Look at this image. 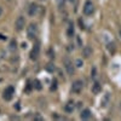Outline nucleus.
<instances>
[{
  "label": "nucleus",
  "mask_w": 121,
  "mask_h": 121,
  "mask_svg": "<svg viewBox=\"0 0 121 121\" xmlns=\"http://www.w3.org/2000/svg\"><path fill=\"white\" fill-rule=\"evenodd\" d=\"M38 35V26L35 23H30L27 28V36L29 40H34Z\"/></svg>",
  "instance_id": "f257e3e1"
},
{
  "label": "nucleus",
  "mask_w": 121,
  "mask_h": 121,
  "mask_svg": "<svg viewBox=\"0 0 121 121\" xmlns=\"http://www.w3.org/2000/svg\"><path fill=\"white\" fill-rule=\"evenodd\" d=\"M82 11H84V15H86V16L93 15V12H95V5L92 4V1H90V0H86V3H85V5H84Z\"/></svg>",
  "instance_id": "f03ea898"
},
{
  "label": "nucleus",
  "mask_w": 121,
  "mask_h": 121,
  "mask_svg": "<svg viewBox=\"0 0 121 121\" xmlns=\"http://www.w3.org/2000/svg\"><path fill=\"white\" fill-rule=\"evenodd\" d=\"M82 87H84V82L81 80H76V81H74L73 85H72V92L73 93H80L82 91Z\"/></svg>",
  "instance_id": "7ed1b4c3"
},
{
  "label": "nucleus",
  "mask_w": 121,
  "mask_h": 121,
  "mask_svg": "<svg viewBox=\"0 0 121 121\" xmlns=\"http://www.w3.org/2000/svg\"><path fill=\"white\" fill-rule=\"evenodd\" d=\"M13 95H15V88H13L12 86H9V87H6V88H5L3 97H4V99H5V100H11V99H12V97H13Z\"/></svg>",
  "instance_id": "20e7f679"
},
{
  "label": "nucleus",
  "mask_w": 121,
  "mask_h": 121,
  "mask_svg": "<svg viewBox=\"0 0 121 121\" xmlns=\"http://www.w3.org/2000/svg\"><path fill=\"white\" fill-rule=\"evenodd\" d=\"M24 26H26V19L23 16H19L17 19H16V22H15V27H16V30L17 32H21V30L24 29Z\"/></svg>",
  "instance_id": "39448f33"
},
{
  "label": "nucleus",
  "mask_w": 121,
  "mask_h": 121,
  "mask_svg": "<svg viewBox=\"0 0 121 121\" xmlns=\"http://www.w3.org/2000/svg\"><path fill=\"white\" fill-rule=\"evenodd\" d=\"M64 68H65L67 73H68L69 75H73V73H74V67H73V62H72L69 58H65V59H64Z\"/></svg>",
  "instance_id": "423d86ee"
},
{
  "label": "nucleus",
  "mask_w": 121,
  "mask_h": 121,
  "mask_svg": "<svg viewBox=\"0 0 121 121\" xmlns=\"http://www.w3.org/2000/svg\"><path fill=\"white\" fill-rule=\"evenodd\" d=\"M39 55H40V44L36 43V44L34 45V47L32 48V52H30V58L35 60V59H38Z\"/></svg>",
  "instance_id": "0eeeda50"
},
{
  "label": "nucleus",
  "mask_w": 121,
  "mask_h": 121,
  "mask_svg": "<svg viewBox=\"0 0 121 121\" xmlns=\"http://www.w3.org/2000/svg\"><path fill=\"white\" fill-rule=\"evenodd\" d=\"M38 5L35 4V3H33V4H30L29 5V9H28V13H29V16H35L36 15V12H38Z\"/></svg>",
  "instance_id": "6e6552de"
},
{
  "label": "nucleus",
  "mask_w": 121,
  "mask_h": 121,
  "mask_svg": "<svg viewBox=\"0 0 121 121\" xmlns=\"http://www.w3.org/2000/svg\"><path fill=\"white\" fill-rule=\"evenodd\" d=\"M91 116H92V114H91L90 109H85V110H82L81 114H80V117H81L82 120H88V119H91Z\"/></svg>",
  "instance_id": "1a4fd4ad"
},
{
  "label": "nucleus",
  "mask_w": 121,
  "mask_h": 121,
  "mask_svg": "<svg viewBox=\"0 0 121 121\" xmlns=\"http://www.w3.org/2000/svg\"><path fill=\"white\" fill-rule=\"evenodd\" d=\"M109 99H110V95L109 93H105L104 96H103V98H102V100H100V107H107L108 105V103H109Z\"/></svg>",
  "instance_id": "9d476101"
},
{
  "label": "nucleus",
  "mask_w": 121,
  "mask_h": 121,
  "mask_svg": "<svg viewBox=\"0 0 121 121\" xmlns=\"http://www.w3.org/2000/svg\"><path fill=\"white\" fill-rule=\"evenodd\" d=\"M100 90H102V86H100L99 82H95L92 85V93L93 95H98L100 92Z\"/></svg>",
  "instance_id": "9b49d317"
},
{
  "label": "nucleus",
  "mask_w": 121,
  "mask_h": 121,
  "mask_svg": "<svg viewBox=\"0 0 121 121\" xmlns=\"http://www.w3.org/2000/svg\"><path fill=\"white\" fill-rule=\"evenodd\" d=\"M91 55H92V48H91L90 46H85L84 50H82V56L85 58H88Z\"/></svg>",
  "instance_id": "f8f14e48"
},
{
  "label": "nucleus",
  "mask_w": 121,
  "mask_h": 121,
  "mask_svg": "<svg viewBox=\"0 0 121 121\" xmlns=\"http://www.w3.org/2000/svg\"><path fill=\"white\" fill-rule=\"evenodd\" d=\"M64 109H65L67 113H72L73 110H74V103H73V102H68V103L65 104Z\"/></svg>",
  "instance_id": "ddd939ff"
},
{
  "label": "nucleus",
  "mask_w": 121,
  "mask_h": 121,
  "mask_svg": "<svg viewBox=\"0 0 121 121\" xmlns=\"http://www.w3.org/2000/svg\"><path fill=\"white\" fill-rule=\"evenodd\" d=\"M67 35H68L69 38H72V36L74 35V26H73V24H69L68 30H67Z\"/></svg>",
  "instance_id": "4468645a"
},
{
  "label": "nucleus",
  "mask_w": 121,
  "mask_h": 121,
  "mask_svg": "<svg viewBox=\"0 0 121 121\" xmlns=\"http://www.w3.org/2000/svg\"><path fill=\"white\" fill-rule=\"evenodd\" d=\"M108 50H109V52L114 53L115 52V44H109L108 45Z\"/></svg>",
  "instance_id": "2eb2a0df"
},
{
  "label": "nucleus",
  "mask_w": 121,
  "mask_h": 121,
  "mask_svg": "<svg viewBox=\"0 0 121 121\" xmlns=\"http://www.w3.org/2000/svg\"><path fill=\"white\" fill-rule=\"evenodd\" d=\"M96 73H97V69L93 67V68H92V72H91V76H92V78H96Z\"/></svg>",
  "instance_id": "dca6fc26"
},
{
  "label": "nucleus",
  "mask_w": 121,
  "mask_h": 121,
  "mask_svg": "<svg viewBox=\"0 0 121 121\" xmlns=\"http://www.w3.org/2000/svg\"><path fill=\"white\" fill-rule=\"evenodd\" d=\"M79 24H80V28L81 29H85V24H84V22L81 21V19H79Z\"/></svg>",
  "instance_id": "f3484780"
},
{
  "label": "nucleus",
  "mask_w": 121,
  "mask_h": 121,
  "mask_svg": "<svg viewBox=\"0 0 121 121\" xmlns=\"http://www.w3.org/2000/svg\"><path fill=\"white\" fill-rule=\"evenodd\" d=\"M35 87H36L38 90H40V88H41V86H40V82L38 81V80H35Z\"/></svg>",
  "instance_id": "a211bd4d"
},
{
  "label": "nucleus",
  "mask_w": 121,
  "mask_h": 121,
  "mask_svg": "<svg viewBox=\"0 0 121 121\" xmlns=\"http://www.w3.org/2000/svg\"><path fill=\"white\" fill-rule=\"evenodd\" d=\"M52 85H53V86L51 87V90H56V87H57V86H56V85H57V81H56V80H53V82H52Z\"/></svg>",
  "instance_id": "6ab92c4d"
},
{
  "label": "nucleus",
  "mask_w": 121,
  "mask_h": 121,
  "mask_svg": "<svg viewBox=\"0 0 121 121\" xmlns=\"http://www.w3.org/2000/svg\"><path fill=\"white\" fill-rule=\"evenodd\" d=\"M76 64H78V67H81V60H76Z\"/></svg>",
  "instance_id": "aec40b11"
},
{
  "label": "nucleus",
  "mask_w": 121,
  "mask_h": 121,
  "mask_svg": "<svg viewBox=\"0 0 121 121\" xmlns=\"http://www.w3.org/2000/svg\"><path fill=\"white\" fill-rule=\"evenodd\" d=\"M119 35H120V38H121V27L119 28Z\"/></svg>",
  "instance_id": "412c9836"
},
{
  "label": "nucleus",
  "mask_w": 121,
  "mask_h": 121,
  "mask_svg": "<svg viewBox=\"0 0 121 121\" xmlns=\"http://www.w3.org/2000/svg\"><path fill=\"white\" fill-rule=\"evenodd\" d=\"M0 39H5V38H4L3 35H0Z\"/></svg>",
  "instance_id": "4be33fe9"
},
{
  "label": "nucleus",
  "mask_w": 121,
  "mask_h": 121,
  "mask_svg": "<svg viewBox=\"0 0 121 121\" xmlns=\"http://www.w3.org/2000/svg\"><path fill=\"white\" fill-rule=\"evenodd\" d=\"M6 1H12V0H6Z\"/></svg>",
  "instance_id": "5701e85b"
},
{
  "label": "nucleus",
  "mask_w": 121,
  "mask_h": 121,
  "mask_svg": "<svg viewBox=\"0 0 121 121\" xmlns=\"http://www.w3.org/2000/svg\"><path fill=\"white\" fill-rule=\"evenodd\" d=\"M0 15H1V9H0Z\"/></svg>",
  "instance_id": "b1692460"
},
{
  "label": "nucleus",
  "mask_w": 121,
  "mask_h": 121,
  "mask_svg": "<svg viewBox=\"0 0 121 121\" xmlns=\"http://www.w3.org/2000/svg\"><path fill=\"white\" fill-rule=\"evenodd\" d=\"M70 1H74V0H70Z\"/></svg>",
  "instance_id": "393cba45"
}]
</instances>
